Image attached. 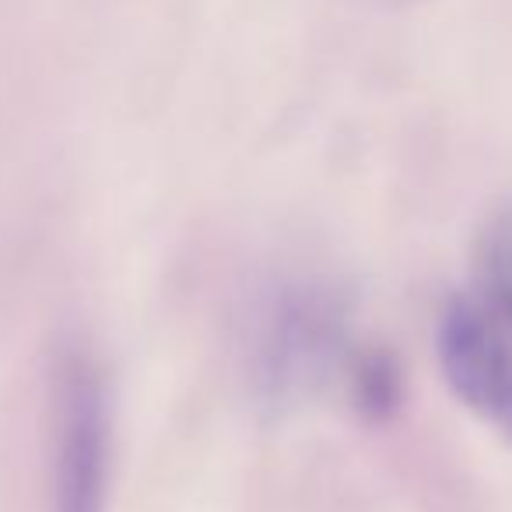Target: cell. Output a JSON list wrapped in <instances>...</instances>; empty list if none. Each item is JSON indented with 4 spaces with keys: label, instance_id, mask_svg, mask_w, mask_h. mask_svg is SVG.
I'll return each mask as SVG.
<instances>
[{
    "label": "cell",
    "instance_id": "cell-1",
    "mask_svg": "<svg viewBox=\"0 0 512 512\" xmlns=\"http://www.w3.org/2000/svg\"><path fill=\"white\" fill-rule=\"evenodd\" d=\"M358 358L351 355L348 313L341 299L316 288L278 295L264 316L256 341V376L271 400L309 397L316 386L341 376L351 379Z\"/></svg>",
    "mask_w": 512,
    "mask_h": 512
},
{
    "label": "cell",
    "instance_id": "cell-2",
    "mask_svg": "<svg viewBox=\"0 0 512 512\" xmlns=\"http://www.w3.org/2000/svg\"><path fill=\"white\" fill-rule=\"evenodd\" d=\"M113 404L88 355H67L53 393V512H106Z\"/></svg>",
    "mask_w": 512,
    "mask_h": 512
},
{
    "label": "cell",
    "instance_id": "cell-3",
    "mask_svg": "<svg viewBox=\"0 0 512 512\" xmlns=\"http://www.w3.org/2000/svg\"><path fill=\"white\" fill-rule=\"evenodd\" d=\"M435 351L460 404L512 442V334L470 295H453L435 327Z\"/></svg>",
    "mask_w": 512,
    "mask_h": 512
},
{
    "label": "cell",
    "instance_id": "cell-4",
    "mask_svg": "<svg viewBox=\"0 0 512 512\" xmlns=\"http://www.w3.org/2000/svg\"><path fill=\"white\" fill-rule=\"evenodd\" d=\"M467 295L505 334H512V204L498 207L477 235L474 281Z\"/></svg>",
    "mask_w": 512,
    "mask_h": 512
}]
</instances>
